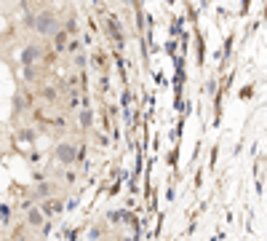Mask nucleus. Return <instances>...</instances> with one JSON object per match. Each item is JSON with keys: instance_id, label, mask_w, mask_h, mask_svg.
Here are the masks:
<instances>
[{"instance_id": "f257e3e1", "label": "nucleus", "mask_w": 267, "mask_h": 241, "mask_svg": "<svg viewBox=\"0 0 267 241\" xmlns=\"http://www.w3.org/2000/svg\"><path fill=\"white\" fill-rule=\"evenodd\" d=\"M59 158H62V161H72V158H75L72 145H62V147H59Z\"/></svg>"}]
</instances>
